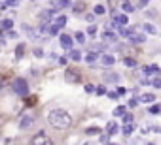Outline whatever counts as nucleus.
<instances>
[{"label":"nucleus","instance_id":"nucleus-1","mask_svg":"<svg viewBox=\"0 0 161 145\" xmlns=\"http://www.w3.org/2000/svg\"><path fill=\"white\" fill-rule=\"evenodd\" d=\"M48 123L57 130H66V128L72 126V117L63 109H53L48 115Z\"/></svg>","mask_w":161,"mask_h":145},{"label":"nucleus","instance_id":"nucleus-2","mask_svg":"<svg viewBox=\"0 0 161 145\" xmlns=\"http://www.w3.org/2000/svg\"><path fill=\"white\" fill-rule=\"evenodd\" d=\"M12 87H13V92L17 94V96H25L29 94V83L23 79V77H17V79H13V83H12Z\"/></svg>","mask_w":161,"mask_h":145},{"label":"nucleus","instance_id":"nucleus-3","mask_svg":"<svg viewBox=\"0 0 161 145\" xmlns=\"http://www.w3.org/2000/svg\"><path fill=\"white\" fill-rule=\"evenodd\" d=\"M31 145H53V141L50 139V136H45V132H38L32 136Z\"/></svg>","mask_w":161,"mask_h":145},{"label":"nucleus","instance_id":"nucleus-4","mask_svg":"<svg viewBox=\"0 0 161 145\" xmlns=\"http://www.w3.org/2000/svg\"><path fill=\"white\" fill-rule=\"evenodd\" d=\"M64 79H66L68 83H78V81H80V72L74 70V68H68V70L64 72Z\"/></svg>","mask_w":161,"mask_h":145},{"label":"nucleus","instance_id":"nucleus-5","mask_svg":"<svg viewBox=\"0 0 161 145\" xmlns=\"http://www.w3.org/2000/svg\"><path fill=\"white\" fill-rule=\"evenodd\" d=\"M59 42H61V45L64 47V49L72 51V43H74L72 36H68V34H61V36H59Z\"/></svg>","mask_w":161,"mask_h":145},{"label":"nucleus","instance_id":"nucleus-6","mask_svg":"<svg viewBox=\"0 0 161 145\" xmlns=\"http://www.w3.org/2000/svg\"><path fill=\"white\" fill-rule=\"evenodd\" d=\"M112 23H114V27H120V29H121V27H125L127 23H129V17H127L125 13H120V15H114V21H112Z\"/></svg>","mask_w":161,"mask_h":145},{"label":"nucleus","instance_id":"nucleus-7","mask_svg":"<svg viewBox=\"0 0 161 145\" xmlns=\"http://www.w3.org/2000/svg\"><path fill=\"white\" fill-rule=\"evenodd\" d=\"M120 81V76L116 72H106L104 74V83H118Z\"/></svg>","mask_w":161,"mask_h":145},{"label":"nucleus","instance_id":"nucleus-8","mask_svg":"<svg viewBox=\"0 0 161 145\" xmlns=\"http://www.w3.org/2000/svg\"><path fill=\"white\" fill-rule=\"evenodd\" d=\"M32 123H34V119H32V117H23V119L19 121V126H21L23 130H27V128L32 126Z\"/></svg>","mask_w":161,"mask_h":145},{"label":"nucleus","instance_id":"nucleus-9","mask_svg":"<svg viewBox=\"0 0 161 145\" xmlns=\"http://www.w3.org/2000/svg\"><path fill=\"white\" fill-rule=\"evenodd\" d=\"M97 57H99V55H97L95 51H89V53L85 55V62H87L89 66H93V68H95V60H97Z\"/></svg>","mask_w":161,"mask_h":145},{"label":"nucleus","instance_id":"nucleus-10","mask_svg":"<svg viewBox=\"0 0 161 145\" xmlns=\"http://www.w3.org/2000/svg\"><path fill=\"white\" fill-rule=\"evenodd\" d=\"M12 29H13V19H10V17L2 19V30L4 32H10Z\"/></svg>","mask_w":161,"mask_h":145},{"label":"nucleus","instance_id":"nucleus-11","mask_svg":"<svg viewBox=\"0 0 161 145\" xmlns=\"http://www.w3.org/2000/svg\"><path fill=\"white\" fill-rule=\"evenodd\" d=\"M102 40H104V42H116V40H118V36L114 34L112 30H104V34H102Z\"/></svg>","mask_w":161,"mask_h":145},{"label":"nucleus","instance_id":"nucleus-12","mask_svg":"<svg viewBox=\"0 0 161 145\" xmlns=\"http://www.w3.org/2000/svg\"><path fill=\"white\" fill-rule=\"evenodd\" d=\"M140 100H142V102H146V104H154V102H155V94L146 92V94H142V96H140Z\"/></svg>","mask_w":161,"mask_h":145},{"label":"nucleus","instance_id":"nucleus-13","mask_svg":"<svg viewBox=\"0 0 161 145\" xmlns=\"http://www.w3.org/2000/svg\"><path fill=\"white\" fill-rule=\"evenodd\" d=\"M101 62H102L104 66H112L114 62H116V59H114L112 55H102V57H101Z\"/></svg>","mask_w":161,"mask_h":145},{"label":"nucleus","instance_id":"nucleus-14","mask_svg":"<svg viewBox=\"0 0 161 145\" xmlns=\"http://www.w3.org/2000/svg\"><path fill=\"white\" fill-rule=\"evenodd\" d=\"M106 126H108V134H110V136H114V134H118V132H120V128H118V125H116V123H114V121H110V123H108Z\"/></svg>","mask_w":161,"mask_h":145},{"label":"nucleus","instance_id":"nucleus-15","mask_svg":"<svg viewBox=\"0 0 161 145\" xmlns=\"http://www.w3.org/2000/svg\"><path fill=\"white\" fill-rule=\"evenodd\" d=\"M131 42H133V43H144V42H146V36H142V34H133V36H131Z\"/></svg>","mask_w":161,"mask_h":145},{"label":"nucleus","instance_id":"nucleus-16","mask_svg":"<svg viewBox=\"0 0 161 145\" xmlns=\"http://www.w3.org/2000/svg\"><path fill=\"white\" fill-rule=\"evenodd\" d=\"M125 113H127L125 106H118L116 109H114V117H125Z\"/></svg>","mask_w":161,"mask_h":145},{"label":"nucleus","instance_id":"nucleus-17","mask_svg":"<svg viewBox=\"0 0 161 145\" xmlns=\"http://www.w3.org/2000/svg\"><path fill=\"white\" fill-rule=\"evenodd\" d=\"M144 74H159V66H155V64L146 66V68H144Z\"/></svg>","mask_w":161,"mask_h":145},{"label":"nucleus","instance_id":"nucleus-18","mask_svg":"<svg viewBox=\"0 0 161 145\" xmlns=\"http://www.w3.org/2000/svg\"><path fill=\"white\" fill-rule=\"evenodd\" d=\"M68 57H70L72 60H76V62L82 60V53H80V51H74V49H72V51H68Z\"/></svg>","mask_w":161,"mask_h":145},{"label":"nucleus","instance_id":"nucleus-19","mask_svg":"<svg viewBox=\"0 0 161 145\" xmlns=\"http://www.w3.org/2000/svg\"><path fill=\"white\" fill-rule=\"evenodd\" d=\"M123 64L129 66V68H136V60L131 59V57H125V59H123Z\"/></svg>","mask_w":161,"mask_h":145},{"label":"nucleus","instance_id":"nucleus-20","mask_svg":"<svg viewBox=\"0 0 161 145\" xmlns=\"http://www.w3.org/2000/svg\"><path fill=\"white\" fill-rule=\"evenodd\" d=\"M55 25H57L59 29H61V27H64V25H66V17H64V15H59V17L55 19Z\"/></svg>","mask_w":161,"mask_h":145},{"label":"nucleus","instance_id":"nucleus-21","mask_svg":"<svg viewBox=\"0 0 161 145\" xmlns=\"http://www.w3.org/2000/svg\"><path fill=\"white\" fill-rule=\"evenodd\" d=\"M148 113H152V115H157V113H161V108H159L157 104H154V106H150V108H148Z\"/></svg>","mask_w":161,"mask_h":145},{"label":"nucleus","instance_id":"nucleus-22","mask_svg":"<svg viewBox=\"0 0 161 145\" xmlns=\"http://www.w3.org/2000/svg\"><path fill=\"white\" fill-rule=\"evenodd\" d=\"M23 51H25V43H19V45H17V49H15V57H17V59L23 57Z\"/></svg>","mask_w":161,"mask_h":145},{"label":"nucleus","instance_id":"nucleus-23","mask_svg":"<svg viewBox=\"0 0 161 145\" xmlns=\"http://www.w3.org/2000/svg\"><path fill=\"white\" fill-rule=\"evenodd\" d=\"M121 8H123V11H125V13H131V11H135V6H133V4H129V2L121 4Z\"/></svg>","mask_w":161,"mask_h":145},{"label":"nucleus","instance_id":"nucleus-24","mask_svg":"<svg viewBox=\"0 0 161 145\" xmlns=\"http://www.w3.org/2000/svg\"><path fill=\"white\" fill-rule=\"evenodd\" d=\"M93 11H95V15H102V13L106 11V8H104V6H101V4H97V6L93 8Z\"/></svg>","mask_w":161,"mask_h":145},{"label":"nucleus","instance_id":"nucleus-25","mask_svg":"<svg viewBox=\"0 0 161 145\" xmlns=\"http://www.w3.org/2000/svg\"><path fill=\"white\" fill-rule=\"evenodd\" d=\"M133 130H135V128H133V125H123V134H125V136H131V134H133Z\"/></svg>","mask_w":161,"mask_h":145},{"label":"nucleus","instance_id":"nucleus-26","mask_svg":"<svg viewBox=\"0 0 161 145\" xmlns=\"http://www.w3.org/2000/svg\"><path fill=\"white\" fill-rule=\"evenodd\" d=\"M144 30H146L148 34H155V27L150 25V23H146V25H144Z\"/></svg>","mask_w":161,"mask_h":145},{"label":"nucleus","instance_id":"nucleus-27","mask_svg":"<svg viewBox=\"0 0 161 145\" xmlns=\"http://www.w3.org/2000/svg\"><path fill=\"white\" fill-rule=\"evenodd\" d=\"M55 6H61V8H66V6H70V0H57Z\"/></svg>","mask_w":161,"mask_h":145},{"label":"nucleus","instance_id":"nucleus-28","mask_svg":"<svg viewBox=\"0 0 161 145\" xmlns=\"http://www.w3.org/2000/svg\"><path fill=\"white\" fill-rule=\"evenodd\" d=\"M87 34H89L91 38H93V36L97 34V27H95V25H89V29H87Z\"/></svg>","mask_w":161,"mask_h":145},{"label":"nucleus","instance_id":"nucleus-29","mask_svg":"<svg viewBox=\"0 0 161 145\" xmlns=\"http://www.w3.org/2000/svg\"><path fill=\"white\" fill-rule=\"evenodd\" d=\"M76 40H78L80 43H85V34H83V32H76Z\"/></svg>","mask_w":161,"mask_h":145},{"label":"nucleus","instance_id":"nucleus-30","mask_svg":"<svg viewBox=\"0 0 161 145\" xmlns=\"http://www.w3.org/2000/svg\"><path fill=\"white\" fill-rule=\"evenodd\" d=\"M50 34H51V36H57V34H59V27H57V25L50 27Z\"/></svg>","mask_w":161,"mask_h":145},{"label":"nucleus","instance_id":"nucleus-31","mask_svg":"<svg viewBox=\"0 0 161 145\" xmlns=\"http://www.w3.org/2000/svg\"><path fill=\"white\" fill-rule=\"evenodd\" d=\"M83 89H85V92H89V94H91V92H95V90H97V89H95L93 85H91V83H87V85H85Z\"/></svg>","mask_w":161,"mask_h":145},{"label":"nucleus","instance_id":"nucleus-32","mask_svg":"<svg viewBox=\"0 0 161 145\" xmlns=\"http://www.w3.org/2000/svg\"><path fill=\"white\" fill-rule=\"evenodd\" d=\"M131 121H133V115H131V113H125V117H123V123H125V125H131Z\"/></svg>","mask_w":161,"mask_h":145},{"label":"nucleus","instance_id":"nucleus-33","mask_svg":"<svg viewBox=\"0 0 161 145\" xmlns=\"http://www.w3.org/2000/svg\"><path fill=\"white\" fill-rule=\"evenodd\" d=\"M85 134H89V136H91V134H101V128H87Z\"/></svg>","mask_w":161,"mask_h":145},{"label":"nucleus","instance_id":"nucleus-34","mask_svg":"<svg viewBox=\"0 0 161 145\" xmlns=\"http://www.w3.org/2000/svg\"><path fill=\"white\" fill-rule=\"evenodd\" d=\"M152 85H154L155 89H161V77H155V79L152 81Z\"/></svg>","mask_w":161,"mask_h":145},{"label":"nucleus","instance_id":"nucleus-35","mask_svg":"<svg viewBox=\"0 0 161 145\" xmlns=\"http://www.w3.org/2000/svg\"><path fill=\"white\" fill-rule=\"evenodd\" d=\"M34 57L42 59V57H44V51H42V49H34Z\"/></svg>","mask_w":161,"mask_h":145},{"label":"nucleus","instance_id":"nucleus-36","mask_svg":"<svg viewBox=\"0 0 161 145\" xmlns=\"http://www.w3.org/2000/svg\"><path fill=\"white\" fill-rule=\"evenodd\" d=\"M104 92H106V89H104L102 85H101V87H97V94H99V96H102Z\"/></svg>","mask_w":161,"mask_h":145},{"label":"nucleus","instance_id":"nucleus-37","mask_svg":"<svg viewBox=\"0 0 161 145\" xmlns=\"http://www.w3.org/2000/svg\"><path fill=\"white\" fill-rule=\"evenodd\" d=\"M108 96H110L112 100H118V98H120V94H118V92H108Z\"/></svg>","mask_w":161,"mask_h":145},{"label":"nucleus","instance_id":"nucleus-38","mask_svg":"<svg viewBox=\"0 0 161 145\" xmlns=\"http://www.w3.org/2000/svg\"><path fill=\"white\" fill-rule=\"evenodd\" d=\"M136 104H139V100H136V98L129 100V108H136Z\"/></svg>","mask_w":161,"mask_h":145},{"label":"nucleus","instance_id":"nucleus-39","mask_svg":"<svg viewBox=\"0 0 161 145\" xmlns=\"http://www.w3.org/2000/svg\"><path fill=\"white\" fill-rule=\"evenodd\" d=\"M116 92H118L120 96H123V94L127 92V89H123V87H118V90H116Z\"/></svg>","mask_w":161,"mask_h":145},{"label":"nucleus","instance_id":"nucleus-40","mask_svg":"<svg viewBox=\"0 0 161 145\" xmlns=\"http://www.w3.org/2000/svg\"><path fill=\"white\" fill-rule=\"evenodd\" d=\"M72 10H74V13H78V11H82V10H83V6H82V4H78V6H74Z\"/></svg>","mask_w":161,"mask_h":145},{"label":"nucleus","instance_id":"nucleus-41","mask_svg":"<svg viewBox=\"0 0 161 145\" xmlns=\"http://www.w3.org/2000/svg\"><path fill=\"white\" fill-rule=\"evenodd\" d=\"M148 2H150V0H140V2H139V6H136V8H144Z\"/></svg>","mask_w":161,"mask_h":145},{"label":"nucleus","instance_id":"nucleus-42","mask_svg":"<svg viewBox=\"0 0 161 145\" xmlns=\"http://www.w3.org/2000/svg\"><path fill=\"white\" fill-rule=\"evenodd\" d=\"M85 19H87V21H89V23H91V25H93V21H95V15H91V13H89V15H87V17H85Z\"/></svg>","mask_w":161,"mask_h":145},{"label":"nucleus","instance_id":"nucleus-43","mask_svg":"<svg viewBox=\"0 0 161 145\" xmlns=\"http://www.w3.org/2000/svg\"><path fill=\"white\" fill-rule=\"evenodd\" d=\"M8 36H10V38H15V36H17V32H13V30H10V32H8Z\"/></svg>","mask_w":161,"mask_h":145},{"label":"nucleus","instance_id":"nucleus-44","mask_svg":"<svg viewBox=\"0 0 161 145\" xmlns=\"http://www.w3.org/2000/svg\"><path fill=\"white\" fill-rule=\"evenodd\" d=\"M59 64H63V66H64V64H66V59H64V57H61V59H59Z\"/></svg>","mask_w":161,"mask_h":145},{"label":"nucleus","instance_id":"nucleus-45","mask_svg":"<svg viewBox=\"0 0 161 145\" xmlns=\"http://www.w3.org/2000/svg\"><path fill=\"white\" fill-rule=\"evenodd\" d=\"M112 145H118V143H112Z\"/></svg>","mask_w":161,"mask_h":145},{"label":"nucleus","instance_id":"nucleus-46","mask_svg":"<svg viewBox=\"0 0 161 145\" xmlns=\"http://www.w3.org/2000/svg\"><path fill=\"white\" fill-rule=\"evenodd\" d=\"M148 145H154V143H148Z\"/></svg>","mask_w":161,"mask_h":145}]
</instances>
